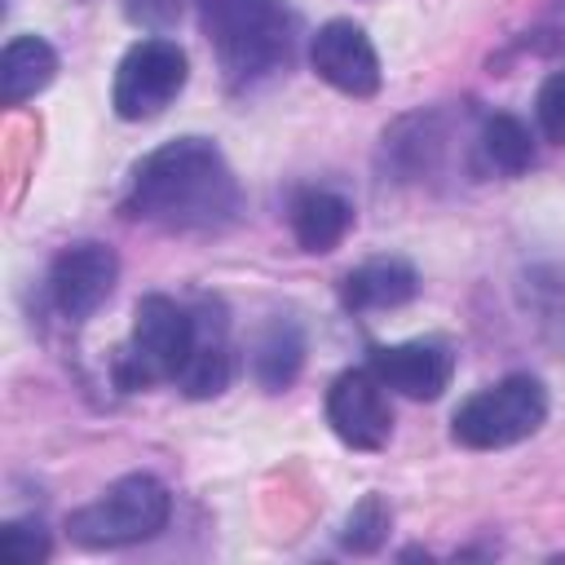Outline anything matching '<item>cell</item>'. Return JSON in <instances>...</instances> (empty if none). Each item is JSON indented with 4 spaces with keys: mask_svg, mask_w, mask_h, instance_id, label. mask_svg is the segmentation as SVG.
I'll return each instance as SVG.
<instances>
[{
    "mask_svg": "<svg viewBox=\"0 0 565 565\" xmlns=\"http://www.w3.org/2000/svg\"><path fill=\"white\" fill-rule=\"evenodd\" d=\"M243 207L225 154L203 137H177L150 150L128 190V212L177 234H212L234 225Z\"/></svg>",
    "mask_w": 565,
    "mask_h": 565,
    "instance_id": "obj_1",
    "label": "cell"
},
{
    "mask_svg": "<svg viewBox=\"0 0 565 565\" xmlns=\"http://www.w3.org/2000/svg\"><path fill=\"white\" fill-rule=\"evenodd\" d=\"M199 26L230 88L278 75L296 53V13L287 0H199Z\"/></svg>",
    "mask_w": 565,
    "mask_h": 565,
    "instance_id": "obj_2",
    "label": "cell"
},
{
    "mask_svg": "<svg viewBox=\"0 0 565 565\" xmlns=\"http://www.w3.org/2000/svg\"><path fill=\"white\" fill-rule=\"evenodd\" d=\"M168 516H172V494L163 490V481L150 472H128L102 499H93L88 508H75L66 516V530L79 547L110 552V547H132L154 539L168 525Z\"/></svg>",
    "mask_w": 565,
    "mask_h": 565,
    "instance_id": "obj_3",
    "label": "cell"
},
{
    "mask_svg": "<svg viewBox=\"0 0 565 565\" xmlns=\"http://www.w3.org/2000/svg\"><path fill=\"white\" fill-rule=\"evenodd\" d=\"M199 340V322L190 309H181L172 296H141L132 309V335L115 358L119 388H146L159 380H172L185 371Z\"/></svg>",
    "mask_w": 565,
    "mask_h": 565,
    "instance_id": "obj_4",
    "label": "cell"
},
{
    "mask_svg": "<svg viewBox=\"0 0 565 565\" xmlns=\"http://www.w3.org/2000/svg\"><path fill=\"white\" fill-rule=\"evenodd\" d=\"M547 419V388L534 375H508L481 393H472L455 419L450 437L468 450H503L534 437Z\"/></svg>",
    "mask_w": 565,
    "mask_h": 565,
    "instance_id": "obj_5",
    "label": "cell"
},
{
    "mask_svg": "<svg viewBox=\"0 0 565 565\" xmlns=\"http://www.w3.org/2000/svg\"><path fill=\"white\" fill-rule=\"evenodd\" d=\"M185 79H190V57L177 40H163V35L137 40L115 71V93H110L115 115L132 124L154 119L177 102Z\"/></svg>",
    "mask_w": 565,
    "mask_h": 565,
    "instance_id": "obj_6",
    "label": "cell"
},
{
    "mask_svg": "<svg viewBox=\"0 0 565 565\" xmlns=\"http://www.w3.org/2000/svg\"><path fill=\"white\" fill-rule=\"evenodd\" d=\"M327 424L353 450H384L393 437V406L371 366L340 371L327 388Z\"/></svg>",
    "mask_w": 565,
    "mask_h": 565,
    "instance_id": "obj_7",
    "label": "cell"
},
{
    "mask_svg": "<svg viewBox=\"0 0 565 565\" xmlns=\"http://www.w3.org/2000/svg\"><path fill=\"white\" fill-rule=\"evenodd\" d=\"M115 278H119V256L106 243L84 238V243H71V247H62L53 256L49 296H53L62 318L84 322V318H93L110 300Z\"/></svg>",
    "mask_w": 565,
    "mask_h": 565,
    "instance_id": "obj_8",
    "label": "cell"
},
{
    "mask_svg": "<svg viewBox=\"0 0 565 565\" xmlns=\"http://www.w3.org/2000/svg\"><path fill=\"white\" fill-rule=\"evenodd\" d=\"M309 62H313V71L331 88H340L349 97H375L380 93V57H375V44L349 18H335V22L318 26V35L309 44Z\"/></svg>",
    "mask_w": 565,
    "mask_h": 565,
    "instance_id": "obj_9",
    "label": "cell"
},
{
    "mask_svg": "<svg viewBox=\"0 0 565 565\" xmlns=\"http://www.w3.org/2000/svg\"><path fill=\"white\" fill-rule=\"evenodd\" d=\"M371 371L384 380V388H397L415 402H437L455 375V353L446 340H406V344H375Z\"/></svg>",
    "mask_w": 565,
    "mask_h": 565,
    "instance_id": "obj_10",
    "label": "cell"
},
{
    "mask_svg": "<svg viewBox=\"0 0 565 565\" xmlns=\"http://www.w3.org/2000/svg\"><path fill=\"white\" fill-rule=\"evenodd\" d=\"M194 322H199V340H194V353H190L185 371L177 375V388L185 397L203 402V397L225 393V384L234 375V353H230V340H225L221 305H203V313H194Z\"/></svg>",
    "mask_w": 565,
    "mask_h": 565,
    "instance_id": "obj_11",
    "label": "cell"
},
{
    "mask_svg": "<svg viewBox=\"0 0 565 565\" xmlns=\"http://www.w3.org/2000/svg\"><path fill=\"white\" fill-rule=\"evenodd\" d=\"M415 291H419V274H415V265L402 260V256L362 260V265L349 269L344 282H340V300H344V309H353V313L406 305Z\"/></svg>",
    "mask_w": 565,
    "mask_h": 565,
    "instance_id": "obj_12",
    "label": "cell"
},
{
    "mask_svg": "<svg viewBox=\"0 0 565 565\" xmlns=\"http://www.w3.org/2000/svg\"><path fill=\"white\" fill-rule=\"evenodd\" d=\"M305 366V331L296 318H269L252 344V375L265 393H282L296 384Z\"/></svg>",
    "mask_w": 565,
    "mask_h": 565,
    "instance_id": "obj_13",
    "label": "cell"
},
{
    "mask_svg": "<svg viewBox=\"0 0 565 565\" xmlns=\"http://www.w3.org/2000/svg\"><path fill=\"white\" fill-rule=\"evenodd\" d=\"M57 75V53L40 35H18L0 53V97L4 106H18L35 93H44Z\"/></svg>",
    "mask_w": 565,
    "mask_h": 565,
    "instance_id": "obj_14",
    "label": "cell"
},
{
    "mask_svg": "<svg viewBox=\"0 0 565 565\" xmlns=\"http://www.w3.org/2000/svg\"><path fill=\"white\" fill-rule=\"evenodd\" d=\"M353 225V203L335 190H300L291 203V234L305 252H331Z\"/></svg>",
    "mask_w": 565,
    "mask_h": 565,
    "instance_id": "obj_15",
    "label": "cell"
},
{
    "mask_svg": "<svg viewBox=\"0 0 565 565\" xmlns=\"http://www.w3.org/2000/svg\"><path fill=\"white\" fill-rule=\"evenodd\" d=\"M477 146H481L486 168H494L503 177H521L534 168V137L516 115H486Z\"/></svg>",
    "mask_w": 565,
    "mask_h": 565,
    "instance_id": "obj_16",
    "label": "cell"
},
{
    "mask_svg": "<svg viewBox=\"0 0 565 565\" xmlns=\"http://www.w3.org/2000/svg\"><path fill=\"white\" fill-rule=\"evenodd\" d=\"M388 525H393V512L380 494H362L353 503V512L344 516V530H340V547L366 556V552H380L384 539H388Z\"/></svg>",
    "mask_w": 565,
    "mask_h": 565,
    "instance_id": "obj_17",
    "label": "cell"
},
{
    "mask_svg": "<svg viewBox=\"0 0 565 565\" xmlns=\"http://www.w3.org/2000/svg\"><path fill=\"white\" fill-rule=\"evenodd\" d=\"M0 547H4V556H9L13 565H40V561L49 556L53 539H49V530H44L40 521L26 516V521H4Z\"/></svg>",
    "mask_w": 565,
    "mask_h": 565,
    "instance_id": "obj_18",
    "label": "cell"
},
{
    "mask_svg": "<svg viewBox=\"0 0 565 565\" xmlns=\"http://www.w3.org/2000/svg\"><path fill=\"white\" fill-rule=\"evenodd\" d=\"M534 119L547 141L565 146V71H552L534 97Z\"/></svg>",
    "mask_w": 565,
    "mask_h": 565,
    "instance_id": "obj_19",
    "label": "cell"
},
{
    "mask_svg": "<svg viewBox=\"0 0 565 565\" xmlns=\"http://www.w3.org/2000/svg\"><path fill=\"white\" fill-rule=\"evenodd\" d=\"M124 13L141 31H168L181 18V0H124Z\"/></svg>",
    "mask_w": 565,
    "mask_h": 565,
    "instance_id": "obj_20",
    "label": "cell"
}]
</instances>
